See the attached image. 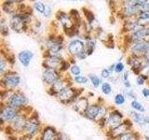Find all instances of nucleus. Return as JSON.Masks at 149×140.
I'll use <instances>...</instances> for the list:
<instances>
[{
    "mask_svg": "<svg viewBox=\"0 0 149 140\" xmlns=\"http://www.w3.org/2000/svg\"><path fill=\"white\" fill-rule=\"evenodd\" d=\"M43 47V57L54 56L66 58L64 56V49L66 48V45H64V36L60 35L59 33H50L45 39Z\"/></svg>",
    "mask_w": 149,
    "mask_h": 140,
    "instance_id": "obj_1",
    "label": "nucleus"
},
{
    "mask_svg": "<svg viewBox=\"0 0 149 140\" xmlns=\"http://www.w3.org/2000/svg\"><path fill=\"white\" fill-rule=\"evenodd\" d=\"M35 20L33 12H17L8 18L10 30L17 34H22L30 31L31 24Z\"/></svg>",
    "mask_w": 149,
    "mask_h": 140,
    "instance_id": "obj_2",
    "label": "nucleus"
},
{
    "mask_svg": "<svg viewBox=\"0 0 149 140\" xmlns=\"http://www.w3.org/2000/svg\"><path fill=\"white\" fill-rule=\"evenodd\" d=\"M56 22L62 26L63 32L69 38L80 36V29L76 25L69 12L59 10L56 13Z\"/></svg>",
    "mask_w": 149,
    "mask_h": 140,
    "instance_id": "obj_3",
    "label": "nucleus"
},
{
    "mask_svg": "<svg viewBox=\"0 0 149 140\" xmlns=\"http://www.w3.org/2000/svg\"><path fill=\"white\" fill-rule=\"evenodd\" d=\"M42 128H43V125H42L39 120L38 114H37L36 111H34L28 117L27 123L24 132L22 134V136L26 140H35L39 136Z\"/></svg>",
    "mask_w": 149,
    "mask_h": 140,
    "instance_id": "obj_4",
    "label": "nucleus"
},
{
    "mask_svg": "<svg viewBox=\"0 0 149 140\" xmlns=\"http://www.w3.org/2000/svg\"><path fill=\"white\" fill-rule=\"evenodd\" d=\"M29 115L23 113L22 111L21 114L17 118L14 119L10 123L8 124L2 131L7 134L9 135H16V136H22V134L24 132L25 126L27 123V120Z\"/></svg>",
    "mask_w": 149,
    "mask_h": 140,
    "instance_id": "obj_5",
    "label": "nucleus"
},
{
    "mask_svg": "<svg viewBox=\"0 0 149 140\" xmlns=\"http://www.w3.org/2000/svg\"><path fill=\"white\" fill-rule=\"evenodd\" d=\"M84 92L83 88H77L74 87V85L67 86L64 88L63 90L61 91L57 95H56V99L63 105L70 106L76 101L79 96H81Z\"/></svg>",
    "mask_w": 149,
    "mask_h": 140,
    "instance_id": "obj_6",
    "label": "nucleus"
},
{
    "mask_svg": "<svg viewBox=\"0 0 149 140\" xmlns=\"http://www.w3.org/2000/svg\"><path fill=\"white\" fill-rule=\"evenodd\" d=\"M22 84V78L13 69L9 70L6 74L1 76L0 85L1 89H9V90H18Z\"/></svg>",
    "mask_w": 149,
    "mask_h": 140,
    "instance_id": "obj_7",
    "label": "nucleus"
},
{
    "mask_svg": "<svg viewBox=\"0 0 149 140\" xmlns=\"http://www.w3.org/2000/svg\"><path fill=\"white\" fill-rule=\"evenodd\" d=\"M22 110H19L15 107L9 106L8 104L1 103V107H0V121H1V130H3L8 124L17 118L21 114Z\"/></svg>",
    "mask_w": 149,
    "mask_h": 140,
    "instance_id": "obj_8",
    "label": "nucleus"
},
{
    "mask_svg": "<svg viewBox=\"0 0 149 140\" xmlns=\"http://www.w3.org/2000/svg\"><path fill=\"white\" fill-rule=\"evenodd\" d=\"M65 50L67 51V57L74 58L77 60L79 55L84 51H86L85 40H84L83 37H73L67 42Z\"/></svg>",
    "mask_w": 149,
    "mask_h": 140,
    "instance_id": "obj_9",
    "label": "nucleus"
},
{
    "mask_svg": "<svg viewBox=\"0 0 149 140\" xmlns=\"http://www.w3.org/2000/svg\"><path fill=\"white\" fill-rule=\"evenodd\" d=\"M133 124L134 123L130 118H125L124 123H121L120 125L116 126L114 129L106 131L104 132L105 137L107 140H116L119 136L124 134L126 132H128L130 130H133Z\"/></svg>",
    "mask_w": 149,
    "mask_h": 140,
    "instance_id": "obj_10",
    "label": "nucleus"
},
{
    "mask_svg": "<svg viewBox=\"0 0 149 140\" xmlns=\"http://www.w3.org/2000/svg\"><path fill=\"white\" fill-rule=\"evenodd\" d=\"M125 116L119 109L115 108V107L110 106V110L108 112V114L105 117L106 120V131H109L114 129L116 126L120 125L121 123H124Z\"/></svg>",
    "mask_w": 149,
    "mask_h": 140,
    "instance_id": "obj_11",
    "label": "nucleus"
},
{
    "mask_svg": "<svg viewBox=\"0 0 149 140\" xmlns=\"http://www.w3.org/2000/svg\"><path fill=\"white\" fill-rule=\"evenodd\" d=\"M124 36L125 47L130 42L149 40V26H140L138 29L130 34H124Z\"/></svg>",
    "mask_w": 149,
    "mask_h": 140,
    "instance_id": "obj_12",
    "label": "nucleus"
},
{
    "mask_svg": "<svg viewBox=\"0 0 149 140\" xmlns=\"http://www.w3.org/2000/svg\"><path fill=\"white\" fill-rule=\"evenodd\" d=\"M6 104L15 107V108L19 110H22V109H24L26 106H29V99H28L27 95L24 92H22L20 90H16V91H14L12 95L8 100Z\"/></svg>",
    "mask_w": 149,
    "mask_h": 140,
    "instance_id": "obj_13",
    "label": "nucleus"
},
{
    "mask_svg": "<svg viewBox=\"0 0 149 140\" xmlns=\"http://www.w3.org/2000/svg\"><path fill=\"white\" fill-rule=\"evenodd\" d=\"M71 85H74L73 78H71L70 76H67V75L63 74L57 81L53 83L50 87L48 88L47 92L49 93V95L52 96V97H56V95H57L61 91L63 90V89L66 88L67 86H71Z\"/></svg>",
    "mask_w": 149,
    "mask_h": 140,
    "instance_id": "obj_14",
    "label": "nucleus"
},
{
    "mask_svg": "<svg viewBox=\"0 0 149 140\" xmlns=\"http://www.w3.org/2000/svg\"><path fill=\"white\" fill-rule=\"evenodd\" d=\"M139 13H140L139 7L130 3H125L120 5L119 8H118V14L119 18L122 20V22L129 20V19L137 17Z\"/></svg>",
    "mask_w": 149,
    "mask_h": 140,
    "instance_id": "obj_15",
    "label": "nucleus"
},
{
    "mask_svg": "<svg viewBox=\"0 0 149 140\" xmlns=\"http://www.w3.org/2000/svg\"><path fill=\"white\" fill-rule=\"evenodd\" d=\"M147 40L130 42L125 47V51L127 54L140 56V57H143L144 54L147 52Z\"/></svg>",
    "mask_w": 149,
    "mask_h": 140,
    "instance_id": "obj_16",
    "label": "nucleus"
},
{
    "mask_svg": "<svg viewBox=\"0 0 149 140\" xmlns=\"http://www.w3.org/2000/svg\"><path fill=\"white\" fill-rule=\"evenodd\" d=\"M63 75V73L61 72L60 70L45 68V69H43V72H42L41 78H42L43 83L47 86V88H49L52 85L53 83L57 81Z\"/></svg>",
    "mask_w": 149,
    "mask_h": 140,
    "instance_id": "obj_17",
    "label": "nucleus"
},
{
    "mask_svg": "<svg viewBox=\"0 0 149 140\" xmlns=\"http://www.w3.org/2000/svg\"><path fill=\"white\" fill-rule=\"evenodd\" d=\"M126 62H127V65L130 67V71H132L134 75L139 76L140 74H142V67H143V64L144 62L143 57L127 54Z\"/></svg>",
    "mask_w": 149,
    "mask_h": 140,
    "instance_id": "obj_18",
    "label": "nucleus"
},
{
    "mask_svg": "<svg viewBox=\"0 0 149 140\" xmlns=\"http://www.w3.org/2000/svg\"><path fill=\"white\" fill-rule=\"evenodd\" d=\"M104 102V100L102 98H98V100L96 102L91 103L90 106H88V108L86 109L85 113L83 114L82 117H84L86 120H88L93 123H96L98 114H99V110H100V106L101 104Z\"/></svg>",
    "mask_w": 149,
    "mask_h": 140,
    "instance_id": "obj_19",
    "label": "nucleus"
},
{
    "mask_svg": "<svg viewBox=\"0 0 149 140\" xmlns=\"http://www.w3.org/2000/svg\"><path fill=\"white\" fill-rule=\"evenodd\" d=\"M90 104H91L90 97L82 94L71 105V107L73 110H74V112H77V114L83 116V114L85 113V111L88 108V106H90Z\"/></svg>",
    "mask_w": 149,
    "mask_h": 140,
    "instance_id": "obj_20",
    "label": "nucleus"
},
{
    "mask_svg": "<svg viewBox=\"0 0 149 140\" xmlns=\"http://www.w3.org/2000/svg\"><path fill=\"white\" fill-rule=\"evenodd\" d=\"M129 116L130 118L132 120V121L140 126L141 128L148 127L149 125V116L146 115L144 113H141V112L135 111L133 109H130L129 111Z\"/></svg>",
    "mask_w": 149,
    "mask_h": 140,
    "instance_id": "obj_21",
    "label": "nucleus"
},
{
    "mask_svg": "<svg viewBox=\"0 0 149 140\" xmlns=\"http://www.w3.org/2000/svg\"><path fill=\"white\" fill-rule=\"evenodd\" d=\"M60 132L52 125H45L42 128L38 138L40 140H56Z\"/></svg>",
    "mask_w": 149,
    "mask_h": 140,
    "instance_id": "obj_22",
    "label": "nucleus"
},
{
    "mask_svg": "<svg viewBox=\"0 0 149 140\" xmlns=\"http://www.w3.org/2000/svg\"><path fill=\"white\" fill-rule=\"evenodd\" d=\"M64 58L54 57V56H44L42 61V66L43 68L49 69H57L60 70L62 66V63Z\"/></svg>",
    "mask_w": 149,
    "mask_h": 140,
    "instance_id": "obj_23",
    "label": "nucleus"
},
{
    "mask_svg": "<svg viewBox=\"0 0 149 140\" xmlns=\"http://www.w3.org/2000/svg\"><path fill=\"white\" fill-rule=\"evenodd\" d=\"M35 53L30 50H22L17 54V59L23 67H28L32 60L34 59Z\"/></svg>",
    "mask_w": 149,
    "mask_h": 140,
    "instance_id": "obj_24",
    "label": "nucleus"
},
{
    "mask_svg": "<svg viewBox=\"0 0 149 140\" xmlns=\"http://www.w3.org/2000/svg\"><path fill=\"white\" fill-rule=\"evenodd\" d=\"M84 40H85V50L88 54V56H91L93 54V52L96 50L97 47V41L96 38L92 35H85L83 36Z\"/></svg>",
    "mask_w": 149,
    "mask_h": 140,
    "instance_id": "obj_25",
    "label": "nucleus"
},
{
    "mask_svg": "<svg viewBox=\"0 0 149 140\" xmlns=\"http://www.w3.org/2000/svg\"><path fill=\"white\" fill-rule=\"evenodd\" d=\"M140 27L137 18H132L122 22V34H130Z\"/></svg>",
    "mask_w": 149,
    "mask_h": 140,
    "instance_id": "obj_26",
    "label": "nucleus"
},
{
    "mask_svg": "<svg viewBox=\"0 0 149 140\" xmlns=\"http://www.w3.org/2000/svg\"><path fill=\"white\" fill-rule=\"evenodd\" d=\"M19 5L16 3H10V2H2L1 3V9L4 14L8 16H11L13 14L19 12Z\"/></svg>",
    "mask_w": 149,
    "mask_h": 140,
    "instance_id": "obj_27",
    "label": "nucleus"
},
{
    "mask_svg": "<svg viewBox=\"0 0 149 140\" xmlns=\"http://www.w3.org/2000/svg\"><path fill=\"white\" fill-rule=\"evenodd\" d=\"M11 66L12 65L9 64L6 55L1 51V56H0V76H3V75L6 74L8 71L11 70L12 69Z\"/></svg>",
    "mask_w": 149,
    "mask_h": 140,
    "instance_id": "obj_28",
    "label": "nucleus"
},
{
    "mask_svg": "<svg viewBox=\"0 0 149 140\" xmlns=\"http://www.w3.org/2000/svg\"><path fill=\"white\" fill-rule=\"evenodd\" d=\"M141 134L135 130H130L116 140H140Z\"/></svg>",
    "mask_w": 149,
    "mask_h": 140,
    "instance_id": "obj_29",
    "label": "nucleus"
},
{
    "mask_svg": "<svg viewBox=\"0 0 149 140\" xmlns=\"http://www.w3.org/2000/svg\"><path fill=\"white\" fill-rule=\"evenodd\" d=\"M9 31H10V27L8 24V21L4 16H2L1 20H0V34H1L2 37L8 36Z\"/></svg>",
    "mask_w": 149,
    "mask_h": 140,
    "instance_id": "obj_30",
    "label": "nucleus"
},
{
    "mask_svg": "<svg viewBox=\"0 0 149 140\" xmlns=\"http://www.w3.org/2000/svg\"><path fill=\"white\" fill-rule=\"evenodd\" d=\"M88 79H90V82L92 85V87L94 89H98V88H101L102 83L104 82V79L101 78V76L99 77L98 75L96 74H88Z\"/></svg>",
    "mask_w": 149,
    "mask_h": 140,
    "instance_id": "obj_31",
    "label": "nucleus"
},
{
    "mask_svg": "<svg viewBox=\"0 0 149 140\" xmlns=\"http://www.w3.org/2000/svg\"><path fill=\"white\" fill-rule=\"evenodd\" d=\"M136 18L140 26H149V11H140Z\"/></svg>",
    "mask_w": 149,
    "mask_h": 140,
    "instance_id": "obj_32",
    "label": "nucleus"
},
{
    "mask_svg": "<svg viewBox=\"0 0 149 140\" xmlns=\"http://www.w3.org/2000/svg\"><path fill=\"white\" fill-rule=\"evenodd\" d=\"M130 108L135 111L141 112V113H144V112L146 111V106H144L143 103H141L138 99L132 100V102H130Z\"/></svg>",
    "mask_w": 149,
    "mask_h": 140,
    "instance_id": "obj_33",
    "label": "nucleus"
},
{
    "mask_svg": "<svg viewBox=\"0 0 149 140\" xmlns=\"http://www.w3.org/2000/svg\"><path fill=\"white\" fill-rule=\"evenodd\" d=\"M82 13H83V17L86 20V22L90 23V24H92L93 22L95 21V16L93 12L91 10V9L83 8H82Z\"/></svg>",
    "mask_w": 149,
    "mask_h": 140,
    "instance_id": "obj_34",
    "label": "nucleus"
},
{
    "mask_svg": "<svg viewBox=\"0 0 149 140\" xmlns=\"http://www.w3.org/2000/svg\"><path fill=\"white\" fill-rule=\"evenodd\" d=\"M14 91L16 90H9V89H1V93H0V102L6 104L8 102V100L10 98V96L12 95V93L14 92Z\"/></svg>",
    "mask_w": 149,
    "mask_h": 140,
    "instance_id": "obj_35",
    "label": "nucleus"
},
{
    "mask_svg": "<svg viewBox=\"0 0 149 140\" xmlns=\"http://www.w3.org/2000/svg\"><path fill=\"white\" fill-rule=\"evenodd\" d=\"M73 82H74V84L84 86V85H87V84L90 82V79H88V77H87V76L79 75V76H77V77H73Z\"/></svg>",
    "mask_w": 149,
    "mask_h": 140,
    "instance_id": "obj_36",
    "label": "nucleus"
},
{
    "mask_svg": "<svg viewBox=\"0 0 149 140\" xmlns=\"http://www.w3.org/2000/svg\"><path fill=\"white\" fill-rule=\"evenodd\" d=\"M33 8H34V10L36 13L40 14V15H43L45 8H46V4L42 1L36 0V1H34V3H33Z\"/></svg>",
    "mask_w": 149,
    "mask_h": 140,
    "instance_id": "obj_37",
    "label": "nucleus"
},
{
    "mask_svg": "<svg viewBox=\"0 0 149 140\" xmlns=\"http://www.w3.org/2000/svg\"><path fill=\"white\" fill-rule=\"evenodd\" d=\"M126 97L125 94L123 92H118L114 96V103L116 106H124L125 103H126Z\"/></svg>",
    "mask_w": 149,
    "mask_h": 140,
    "instance_id": "obj_38",
    "label": "nucleus"
},
{
    "mask_svg": "<svg viewBox=\"0 0 149 140\" xmlns=\"http://www.w3.org/2000/svg\"><path fill=\"white\" fill-rule=\"evenodd\" d=\"M101 91L104 95H110L113 92V86L108 81H104L101 85Z\"/></svg>",
    "mask_w": 149,
    "mask_h": 140,
    "instance_id": "obj_39",
    "label": "nucleus"
},
{
    "mask_svg": "<svg viewBox=\"0 0 149 140\" xmlns=\"http://www.w3.org/2000/svg\"><path fill=\"white\" fill-rule=\"evenodd\" d=\"M69 72L71 74L72 77H77V76H79V75H82V69L77 63H74L71 64Z\"/></svg>",
    "mask_w": 149,
    "mask_h": 140,
    "instance_id": "obj_40",
    "label": "nucleus"
},
{
    "mask_svg": "<svg viewBox=\"0 0 149 140\" xmlns=\"http://www.w3.org/2000/svg\"><path fill=\"white\" fill-rule=\"evenodd\" d=\"M148 80H149V76H147V75H144V74H140L139 76H137V78H136V85L142 87Z\"/></svg>",
    "mask_w": 149,
    "mask_h": 140,
    "instance_id": "obj_41",
    "label": "nucleus"
},
{
    "mask_svg": "<svg viewBox=\"0 0 149 140\" xmlns=\"http://www.w3.org/2000/svg\"><path fill=\"white\" fill-rule=\"evenodd\" d=\"M125 68H126V65L122 61H118V62L116 63V66H115V74L116 75L123 74L126 71Z\"/></svg>",
    "mask_w": 149,
    "mask_h": 140,
    "instance_id": "obj_42",
    "label": "nucleus"
},
{
    "mask_svg": "<svg viewBox=\"0 0 149 140\" xmlns=\"http://www.w3.org/2000/svg\"><path fill=\"white\" fill-rule=\"evenodd\" d=\"M123 93L125 94L126 97L129 98V99H130V100H136V99H137V94H136V92H135L134 90H132V88H130V89H125V88H124Z\"/></svg>",
    "mask_w": 149,
    "mask_h": 140,
    "instance_id": "obj_43",
    "label": "nucleus"
},
{
    "mask_svg": "<svg viewBox=\"0 0 149 140\" xmlns=\"http://www.w3.org/2000/svg\"><path fill=\"white\" fill-rule=\"evenodd\" d=\"M114 74H112L110 72V70L108 69V67L106 68H102L101 71V78L104 79V80H107V79H110L111 77L113 76Z\"/></svg>",
    "mask_w": 149,
    "mask_h": 140,
    "instance_id": "obj_44",
    "label": "nucleus"
},
{
    "mask_svg": "<svg viewBox=\"0 0 149 140\" xmlns=\"http://www.w3.org/2000/svg\"><path fill=\"white\" fill-rule=\"evenodd\" d=\"M51 15H52V8H51V7L49 6V5L46 4V8H45V11L43 13V17L45 18H49L51 17Z\"/></svg>",
    "mask_w": 149,
    "mask_h": 140,
    "instance_id": "obj_45",
    "label": "nucleus"
},
{
    "mask_svg": "<svg viewBox=\"0 0 149 140\" xmlns=\"http://www.w3.org/2000/svg\"><path fill=\"white\" fill-rule=\"evenodd\" d=\"M148 0H129V2L130 4H132V5H135V6H137V7H141L143 4H144L146 2H147Z\"/></svg>",
    "mask_w": 149,
    "mask_h": 140,
    "instance_id": "obj_46",
    "label": "nucleus"
},
{
    "mask_svg": "<svg viewBox=\"0 0 149 140\" xmlns=\"http://www.w3.org/2000/svg\"><path fill=\"white\" fill-rule=\"evenodd\" d=\"M142 95L146 99H149V87H146L142 90Z\"/></svg>",
    "mask_w": 149,
    "mask_h": 140,
    "instance_id": "obj_47",
    "label": "nucleus"
},
{
    "mask_svg": "<svg viewBox=\"0 0 149 140\" xmlns=\"http://www.w3.org/2000/svg\"><path fill=\"white\" fill-rule=\"evenodd\" d=\"M139 8H140V11H149V0L144 4H143Z\"/></svg>",
    "mask_w": 149,
    "mask_h": 140,
    "instance_id": "obj_48",
    "label": "nucleus"
},
{
    "mask_svg": "<svg viewBox=\"0 0 149 140\" xmlns=\"http://www.w3.org/2000/svg\"><path fill=\"white\" fill-rule=\"evenodd\" d=\"M129 79H130V72L125 71L122 75H121V80L125 81V80H129Z\"/></svg>",
    "mask_w": 149,
    "mask_h": 140,
    "instance_id": "obj_49",
    "label": "nucleus"
},
{
    "mask_svg": "<svg viewBox=\"0 0 149 140\" xmlns=\"http://www.w3.org/2000/svg\"><path fill=\"white\" fill-rule=\"evenodd\" d=\"M27 0H2V2H10V3H16V4H22L25 3Z\"/></svg>",
    "mask_w": 149,
    "mask_h": 140,
    "instance_id": "obj_50",
    "label": "nucleus"
},
{
    "mask_svg": "<svg viewBox=\"0 0 149 140\" xmlns=\"http://www.w3.org/2000/svg\"><path fill=\"white\" fill-rule=\"evenodd\" d=\"M122 84L125 89H130L132 87V82H130V80L129 79V80H125V81H122Z\"/></svg>",
    "mask_w": 149,
    "mask_h": 140,
    "instance_id": "obj_51",
    "label": "nucleus"
},
{
    "mask_svg": "<svg viewBox=\"0 0 149 140\" xmlns=\"http://www.w3.org/2000/svg\"><path fill=\"white\" fill-rule=\"evenodd\" d=\"M56 140H69V138H68L65 134H62V133H60L59 136L57 137V139H56Z\"/></svg>",
    "mask_w": 149,
    "mask_h": 140,
    "instance_id": "obj_52",
    "label": "nucleus"
},
{
    "mask_svg": "<svg viewBox=\"0 0 149 140\" xmlns=\"http://www.w3.org/2000/svg\"><path fill=\"white\" fill-rule=\"evenodd\" d=\"M115 66H116V64H111L108 66V69L110 70V72L112 74H115Z\"/></svg>",
    "mask_w": 149,
    "mask_h": 140,
    "instance_id": "obj_53",
    "label": "nucleus"
},
{
    "mask_svg": "<svg viewBox=\"0 0 149 140\" xmlns=\"http://www.w3.org/2000/svg\"><path fill=\"white\" fill-rule=\"evenodd\" d=\"M143 59H144V61H146V62H148L149 63V51H147V52L144 54Z\"/></svg>",
    "mask_w": 149,
    "mask_h": 140,
    "instance_id": "obj_54",
    "label": "nucleus"
},
{
    "mask_svg": "<svg viewBox=\"0 0 149 140\" xmlns=\"http://www.w3.org/2000/svg\"><path fill=\"white\" fill-rule=\"evenodd\" d=\"M143 140H149V134L143 135Z\"/></svg>",
    "mask_w": 149,
    "mask_h": 140,
    "instance_id": "obj_55",
    "label": "nucleus"
},
{
    "mask_svg": "<svg viewBox=\"0 0 149 140\" xmlns=\"http://www.w3.org/2000/svg\"><path fill=\"white\" fill-rule=\"evenodd\" d=\"M16 140H26V139H25L24 137H23V136H20V137H18Z\"/></svg>",
    "mask_w": 149,
    "mask_h": 140,
    "instance_id": "obj_56",
    "label": "nucleus"
},
{
    "mask_svg": "<svg viewBox=\"0 0 149 140\" xmlns=\"http://www.w3.org/2000/svg\"><path fill=\"white\" fill-rule=\"evenodd\" d=\"M68 1H71V2H76V1H77V0H68Z\"/></svg>",
    "mask_w": 149,
    "mask_h": 140,
    "instance_id": "obj_57",
    "label": "nucleus"
},
{
    "mask_svg": "<svg viewBox=\"0 0 149 140\" xmlns=\"http://www.w3.org/2000/svg\"><path fill=\"white\" fill-rule=\"evenodd\" d=\"M35 140H40V139H39L38 137H37V138H36V139H35Z\"/></svg>",
    "mask_w": 149,
    "mask_h": 140,
    "instance_id": "obj_58",
    "label": "nucleus"
},
{
    "mask_svg": "<svg viewBox=\"0 0 149 140\" xmlns=\"http://www.w3.org/2000/svg\"><path fill=\"white\" fill-rule=\"evenodd\" d=\"M148 130H149V125H148Z\"/></svg>",
    "mask_w": 149,
    "mask_h": 140,
    "instance_id": "obj_59",
    "label": "nucleus"
},
{
    "mask_svg": "<svg viewBox=\"0 0 149 140\" xmlns=\"http://www.w3.org/2000/svg\"><path fill=\"white\" fill-rule=\"evenodd\" d=\"M80 1H84V0H80Z\"/></svg>",
    "mask_w": 149,
    "mask_h": 140,
    "instance_id": "obj_60",
    "label": "nucleus"
},
{
    "mask_svg": "<svg viewBox=\"0 0 149 140\" xmlns=\"http://www.w3.org/2000/svg\"><path fill=\"white\" fill-rule=\"evenodd\" d=\"M140 140H142V139H140Z\"/></svg>",
    "mask_w": 149,
    "mask_h": 140,
    "instance_id": "obj_61",
    "label": "nucleus"
},
{
    "mask_svg": "<svg viewBox=\"0 0 149 140\" xmlns=\"http://www.w3.org/2000/svg\"><path fill=\"white\" fill-rule=\"evenodd\" d=\"M69 140H70V139H69Z\"/></svg>",
    "mask_w": 149,
    "mask_h": 140,
    "instance_id": "obj_62",
    "label": "nucleus"
}]
</instances>
